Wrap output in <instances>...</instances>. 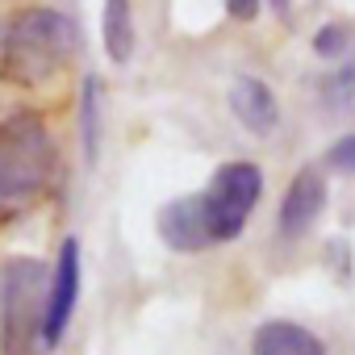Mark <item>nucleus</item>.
Listing matches in <instances>:
<instances>
[{
	"label": "nucleus",
	"instance_id": "nucleus-13",
	"mask_svg": "<svg viewBox=\"0 0 355 355\" xmlns=\"http://www.w3.org/2000/svg\"><path fill=\"white\" fill-rule=\"evenodd\" d=\"M326 159H330V167H338V171L355 175V134L338 138V142H334V146L326 150Z\"/></svg>",
	"mask_w": 355,
	"mask_h": 355
},
{
	"label": "nucleus",
	"instance_id": "nucleus-14",
	"mask_svg": "<svg viewBox=\"0 0 355 355\" xmlns=\"http://www.w3.org/2000/svg\"><path fill=\"white\" fill-rule=\"evenodd\" d=\"M226 13L234 17V21H255L259 17V0H226Z\"/></svg>",
	"mask_w": 355,
	"mask_h": 355
},
{
	"label": "nucleus",
	"instance_id": "nucleus-1",
	"mask_svg": "<svg viewBox=\"0 0 355 355\" xmlns=\"http://www.w3.org/2000/svg\"><path fill=\"white\" fill-rule=\"evenodd\" d=\"M80 51V26L46 5L9 13L0 26V80L13 88L51 84Z\"/></svg>",
	"mask_w": 355,
	"mask_h": 355
},
{
	"label": "nucleus",
	"instance_id": "nucleus-2",
	"mask_svg": "<svg viewBox=\"0 0 355 355\" xmlns=\"http://www.w3.org/2000/svg\"><path fill=\"white\" fill-rule=\"evenodd\" d=\"M59 150L46 121L30 109L0 121V222L30 209L55 180Z\"/></svg>",
	"mask_w": 355,
	"mask_h": 355
},
{
	"label": "nucleus",
	"instance_id": "nucleus-5",
	"mask_svg": "<svg viewBox=\"0 0 355 355\" xmlns=\"http://www.w3.org/2000/svg\"><path fill=\"white\" fill-rule=\"evenodd\" d=\"M80 280H84V268H80V239L67 234V239L59 243L55 272H51L46 318H42V351H55V347L67 338V326H71L76 305H80Z\"/></svg>",
	"mask_w": 355,
	"mask_h": 355
},
{
	"label": "nucleus",
	"instance_id": "nucleus-3",
	"mask_svg": "<svg viewBox=\"0 0 355 355\" xmlns=\"http://www.w3.org/2000/svg\"><path fill=\"white\" fill-rule=\"evenodd\" d=\"M51 272L34 255H13L0 268V355H38Z\"/></svg>",
	"mask_w": 355,
	"mask_h": 355
},
{
	"label": "nucleus",
	"instance_id": "nucleus-11",
	"mask_svg": "<svg viewBox=\"0 0 355 355\" xmlns=\"http://www.w3.org/2000/svg\"><path fill=\"white\" fill-rule=\"evenodd\" d=\"M101 130H105V84L101 76H88L80 88V142L88 167L101 159Z\"/></svg>",
	"mask_w": 355,
	"mask_h": 355
},
{
	"label": "nucleus",
	"instance_id": "nucleus-9",
	"mask_svg": "<svg viewBox=\"0 0 355 355\" xmlns=\"http://www.w3.org/2000/svg\"><path fill=\"white\" fill-rule=\"evenodd\" d=\"M251 355H326V343L297 322L272 318L251 334Z\"/></svg>",
	"mask_w": 355,
	"mask_h": 355
},
{
	"label": "nucleus",
	"instance_id": "nucleus-15",
	"mask_svg": "<svg viewBox=\"0 0 355 355\" xmlns=\"http://www.w3.org/2000/svg\"><path fill=\"white\" fill-rule=\"evenodd\" d=\"M268 5H272L276 13H288V9H293V0H268Z\"/></svg>",
	"mask_w": 355,
	"mask_h": 355
},
{
	"label": "nucleus",
	"instance_id": "nucleus-4",
	"mask_svg": "<svg viewBox=\"0 0 355 355\" xmlns=\"http://www.w3.org/2000/svg\"><path fill=\"white\" fill-rule=\"evenodd\" d=\"M263 197V171L247 159H230L222 163L209 184L201 193V205H205V222H209V234L214 243H230L247 230V218L251 209L259 205Z\"/></svg>",
	"mask_w": 355,
	"mask_h": 355
},
{
	"label": "nucleus",
	"instance_id": "nucleus-6",
	"mask_svg": "<svg viewBox=\"0 0 355 355\" xmlns=\"http://www.w3.org/2000/svg\"><path fill=\"white\" fill-rule=\"evenodd\" d=\"M155 226H159V239H163L171 251H180V255H197V251L214 247L201 193H189V197L167 201V205L155 214Z\"/></svg>",
	"mask_w": 355,
	"mask_h": 355
},
{
	"label": "nucleus",
	"instance_id": "nucleus-8",
	"mask_svg": "<svg viewBox=\"0 0 355 355\" xmlns=\"http://www.w3.org/2000/svg\"><path fill=\"white\" fill-rule=\"evenodd\" d=\"M230 113L239 117V125L255 138H268L280 125V105L276 92L259 80V76H239L230 84Z\"/></svg>",
	"mask_w": 355,
	"mask_h": 355
},
{
	"label": "nucleus",
	"instance_id": "nucleus-12",
	"mask_svg": "<svg viewBox=\"0 0 355 355\" xmlns=\"http://www.w3.org/2000/svg\"><path fill=\"white\" fill-rule=\"evenodd\" d=\"M313 51L322 59H330V63H347L351 51H355V30L347 21H330V26H322L313 34Z\"/></svg>",
	"mask_w": 355,
	"mask_h": 355
},
{
	"label": "nucleus",
	"instance_id": "nucleus-10",
	"mask_svg": "<svg viewBox=\"0 0 355 355\" xmlns=\"http://www.w3.org/2000/svg\"><path fill=\"white\" fill-rule=\"evenodd\" d=\"M101 42H105V55L113 63H130L134 59L138 30H134V5L130 0H105V9H101Z\"/></svg>",
	"mask_w": 355,
	"mask_h": 355
},
{
	"label": "nucleus",
	"instance_id": "nucleus-7",
	"mask_svg": "<svg viewBox=\"0 0 355 355\" xmlns=\"http://www.w3.org/2000/svg\"><path fill=\"white\" fill-rule=\"evenodd\" d=\"M326 209V180L318 167H301L293 175V184L280 201V234L284 239H301L313 230V222L322 218Z\"/></svg>",
	"mask_w": 355,
	"mask_h": 355
}]
</instances>
